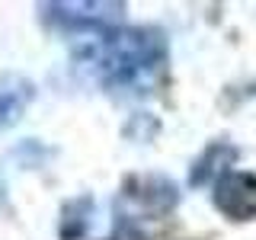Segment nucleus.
<instances>
[{
    "label": "nucleus",
    "instance_id": "1",
    "mask_svg": "<svg viewBox=\"0 0 256 240\" xmlns=\"http://www.w3.org/2000/svg\"><path fill=\"white\" fill-rule=\"evenodd\" d=\"M80 61L106 90L144 96L160 84L166 70V38L150 26L112 29L84 48Z\"/></svg>",
    "mask_w": 256,
    "mask_h": 240
},
{
    "label": "nucleus",
    "instance_id": "2",
    "mask_svg": "<svg viewBox=\"0 0 256 240\" xmlns=\"http://www.w3.org/2000/svg\"><path fill=\"white\" fill-rule=\"evenodd\" d=\"M48 22L68 32H86V29H102L112 32L125 13V4H45L42 6Z\"/></svg>",
    "mask_w": 256,
    "mask_h": 240
},
{
    "label": "nucleus",
    "instance_id": "3",
    "mask_svg": "<svg viewBox=\"0 0 256 240\" xmlns=\"http://www.w3.org/2000/svg\"><path fill=\"white\" fill-rule=\"evenodd\" d=\"M214 205L234 221L256 218V173L230 170L214 182Z\"/></svg>",
    "mask_w": 256,
    "mask_h": 240
},
{
    "label": "nucleus",
    "instance_id": "4",
    "mask_svg": "<svg viewBox=\"0 0 256 240\" xmlns=\"http://www.w3.org/2000/svg\"><path fill=\"white\" fill-rule=\"evenodd\" d=\"M32 96H36V90H32V84L26 77L6 74L0 80V132H6V128H13L20 122L26 106L32 102Z\"/></svg>",
    "mask_w": 256,
    "mask_h": 240
},
{
    "label": "nucleus",
    "instance_id": "5",
    "mask_svg": "<svg viewBox=\"0 0 256 240\" xmlns=\"http://www.w3.org/2000/svg\"><path fill=\"white\" fill-rule=\"evenodd\" d=\"M125 196L138 198L148 212H170L176 205V198H180V192L164 176H141V180H132L125 186Z\"/></svg>",
    "mask_w": 256,
    "mask_h": 240
},
{
    "label": "nucleus",
    "instance_id": "6",
    "mask_svg": "<svg viewBox=\"0 0 256 240\" xmlns=\"http://www.w3.org/2000/svg\"><path fill=\"white\" fill-rule=\"evenodd\" d=\"M237 150L230 144H208L205 154L192 164V173H189V182L192 186H202V182H218L224 173H230V164H234Z\"/></svg>",
    "mask_w": 256,
    "mask_h": 240
},
{
    "label": "nucleus",
    "instance_id": "7",
    "mask_svg": "<svg viewBox=\"0 0 256 240\" xmlns=\"http://www.w3.org/2000/svg\"><path fill=\"white\" fill-rule=\"evenodd\" d=\"M109 240H148V237H144L138 228H132V224H118L116 234H112Z\"/></svg>",
    "mask_w": 256,
    "mask_h": 240
}]
</instances>
